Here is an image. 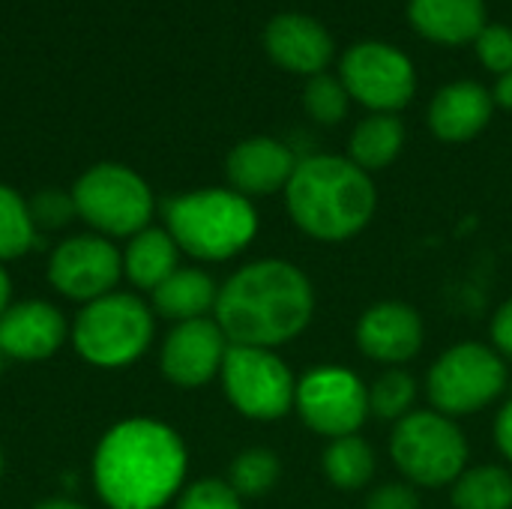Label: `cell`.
Returning a JSON list of instances; mask_svg holds the SVG:
<instances>
[{
  "label": "cell",
  "mask_w": 512,
  "mask_h": 509,
  "mask_svg": "<svg viewBox=\"0 0 512 509\" xmlns=\"http://www.w3.org/2000/svg\"><path fill=\"white\" fill-rule=\"evenodd\" d=\"M183 438L147 417L111 426L93 453V486L108 509H162L186 480Z\"/></svg>",
  "instance_id": "cell-1"
},
{
  "label": "cell",
  "mask_w": 512,
  "mask_h": 509,
  "mask_svg": "<svg viewBox=\"0 0 512 509\" xmlns=\"http://www.w3.org/2000/svg\"><path fill=\"white\" fill-rule=\"evenodd\" d=\"M315 312V294L300 267L264 258L240 267L216 297V324L231 345L279 348L297 339Z\"/></svg>",
  "instance_id": "cell-2"
},
{
  "label": "cell",
  "mask_w": 512,
  "mask_h": 509,
  "mask_svg": "<svg viewBox=\"0 0 512 509\" xmlns=\"http://www.w3.org/2000/svg\"><path fill=\"white\" fill-rule=\"evenodd\" d=\"M285 204L300 231L339 243L369 225L378 195L369 174L351 159L309 156L297 162L285 186Z\"/></svg>",
  "instance_id": "cell-3"
},
{
  "label": "cell",
  "mask_w": 512,
  "mask_h": 509,
  "mask_svg": "<svg viewBox=\"0 0 512 509\" xmlns=\"http://www.w3.org/2000/svg\"><path fill=\"white\" fill-rule=\"evenodd\" d=\"M165 231L177 249L198 261H228L243 252L255 231L258 213L234 189H198L165 201Z\"/></svg>",
  "instance_id": "cell-4"
},
{
  "label": "cell",
  "mask_w": 512,
  "mask_h": 509,
  "mask_svg": "<svg viewBox=\"0 0 512 509\" xmlns=\"http://www.w3.org/2000/svg\"><path fill=\"white\" fill-rule=\"evenodd\" d=\"M153 309L129 291H111L84 303L72 321L78 357L96 369H126L153 342Z\"/></svg>",
  "instance_id": "cell-5"
},
{
  "label": "cell",
  "mask_w": 512,
  "mask_h": 509,
  "mask_svg": "<svg viewBox=\"0 0 512 509\" xmlns=\"http://www.w3.org/2000/svg\"><path fill=\"white\" fill-rule=\"evenodd\" d=\"M78 219L99 237H135L150 228L156 201L150 186L126 165L102 162L87 168L72 186Z\"/></svg>",
  "instance_id": "cell-6"
},
{
  "label": "cell",
  "mask_w": 512,
  "mask_h": 509,
  "mask_svg": "<svg viewBox=\"0 0 512 509\" xmlns=\"http://www.w3.org/2000/svg\"><path fill=\"white\" fill-rule=\"evenodd\" d=\"M390 453L405 480L438 489L465 474L468 441L450 417L438 411H411L396 423Z\"/></svg>",
  "instance_id": "cell-7"
},
{
  "label": "cell",
  "mask_w": 512,
  "mask_h": 509,
  "mask_svg": "<svg viewBox=\"0 0 512 509\" xmlns=\"http://www.w3.org/2000/svg\"><path fill=\"white\" fill-rule=\"evenodd\" d=\"M507 387L504 360L477 342L450 348L429 372V399L444 417H468L495 402Z\"/></svg>",
  "instance_id": "cell-8"
},
{
  "label": "cell",
  "mask_w": 512,
  "mask_h": 509,
  "mask_svg": "<svg viewBox=\"0 0 512 509\" xmlns=\"http://www.w3.org/2000/svg\"><path fill=\"white\" fill-rule=\"evenodd\" d=\"M219 375L228 402L249 420H282L294 408L297 381L291 369L267 348L231 345Z\"/></svg>",
  "instance_id": "cell-9"
},
{
  "label": "cell",
  "mask_w": 512,
  "mask_h": 509,
  "mask_svg": "<svg viewBox=\"0 0 512 509\" xmlns=\"http://www.w3.org/2000/svg\"><path fill=\"white\" fill-rule=\"evenodd\" d=\"M339 72L348 96L378 114H393L405 108L417 90V72L411 60L399 48L384 42H357L354 48H348Z\"/></svg>",
  "instance_id": "cell-10"
},
{
  "label": "cell",
  "mask_w": 512,
  "mask_h": 509,
  "mask_svg": "<svg viewBox=\"0 0 512 509\" xmlns=\"http://www.w3.org/2000/svg\"><path fill=\"white\" fill-rule=\"evenodd\" d=\"M303 423L336 441L345 435H357V429L369 417V390L363 381L339 366H321L303 375L297 384V399H294Z\"/></svg>",
  "instance_id": "cell-11"
},
{
  "label": "cell",
  "mask_w": 512,
  "mask_h": 509,
  "mask_svg": "<svg viewBox=\"0 0 512 509\" xmlns=\"http://www.w3.org/2000/svg\"><path fill=\"white\" fill-rule=\"evenodd\" d=\"M123 276V255L108 237L75 234L63 240L48 258V282L57 294L75 303H93L111 291Z\"/></svg>",
  "instance_id": "cell-12"
},
{
  "label": "cell",
  "mask_w": 512,
  "mask_h": 509,
  "mask_svg": "<svg viewBox=\"0 0 512 509\" xmlns=\"http://www.w3.org/2000/svg\"><path fill=\"white\" fill-rule=\"evenodd\" d=\"M228 348L231 342L225 339L216 318L183 321L165 336L159 366H162V375L174 387L195 390V387L210 384L222 372Z\"/></svg>",
  "instance_id": "cell-13"
},
{
  "label": "cell",
  "mask_w": 512,
  "mask_h": 509,
  "mask_svg": "<svg viewBox=\"0 0 512 509\" xmlns=\"http://www.w3.org/2000/svg\"><path fill=\"white\" fill-rule=\"evenodd\" d=\"M69 336L66 315L45 300L9 303L0 315V351L6 360L39 363L54 357Z\"/></svg>",
  "instance_id": "cell-14"
},
{
  "label": "cell",
  "mask_w": 512,
  "mask_h": 509,
  "mask_svg": "<svg viewBox=\"0 0 512 509\" xmlns=\"http://www.w3.org/2000/svg\"><path fill=\"white\" fill-rule=\"evenodd\" d=\"M357 345L366 357L396 366L423 348V318L408 303H378L357 324Z\"/></svg>",
  "instance_id": "cell-15"
},
{
  "label": "cell",
  "mask_w": 512,
  "mask_h": 509,
  "mask_svg": "<svg viewBox=\"0 0 512 509\" xmlns=\"http://www.w3.org/2000/svg\"><path fill=\"white\" fill-rule=\"evenodd\" d=\"M264 48L273 63L297 75H321L333 60V39L327 27L300 12L276 15L264 30Z\"/></svg>",
  "instance_id": "cell-16"
},
{
  "label": "cell",
  "mask_w": 512,
  "mask_h": 509,
  "mask_svg": "<svg viewBox=\"0 0 512 509\" xmlns=\"http://www.w3.org/2000/svg\"><path fill=\"white\" fill-rule=\"evenodd\" d=\"M294 168H297V159H294L291 147H285L276 138L240 141L225 159L228 180H231L234 192H240L243 198L273 195V192L285 189Z\"/></svg>",
  "instance_id": "cell-17"
},
{
  "label": "cell",
  "mask_w": 512,
  "mask_h": 509,
  "mask_svg": "<svg viewBox=\"0 0 512 509\" xmlns=\"http://www.w3.org/2000/svg\"><path fill=\"white\" fill-rule=\"evenodd\" d=\"M495 96L477 81H456L435 93L429 105V129L450 144L471 141L492 120Z\"/></svg>",
  "instance_id": "cell-18"
},
{
  "label": "cell",
  "mask_w": 512,
  "mask_h": 509,
  "mask_svg": "<svg viewBox=\"0 0 512 509\" xmlns=\"http://www.w3.org/2000/svg\"><path fill=\"white\" fill-rule=\"evenodd\" d=\"M408 21L429 42L465 45L474 42L486 27V3L483 0H411Z\"/></svg>",
  "instance_id": "cell-19"
},
{
  "label": "cell",
  "mask_w": 512,
  "mask_h": 509,
  "mask_svg": "<svg viewBox=\"0 0 512 509\" xmlns=\"http://www.w3.org/2000/svg\"><path fill=\"white\" fill-rule=\"evenodd\" d=\"M150 297L156 315L183 324V321L207 318V312L216 309L219 285L198 267H177L156 291H150Z\"/></svg>",
  "instance_id": "cell-20"
},
{
  "label": "cell",
  "mask_w": 512,
  "mask_h": 509,
  "mask_svg": "<svg viewBox=\"0 0 512 509\" xmlns=\"http://www.w3.org/2000/svg\"><path fill=\"white\" fill-rule=\"evenodd\" d=\"M123 255V276L141 288V291H156L180 264V249L174 237L165 228H144L141 234L129 237Z\"/></svg>",
  "instance_id": "cell-21"
},
{
  "label": "cell",
  "mask_w": 512,
  "mask_h": 509,
  "mask_svg": "<svg viewBox=\"0 0 512 509\" xmlns=\"http://www.w3.org/2000/svg\"><path fill=\"white\" fill-rule=\"evenodd\" d=\"M405 144V126L396 114H372L351 135V162L366 174L387 168Z\"/></svg>",
  "instance_id": "cell-22"
},
{
  "label": "cell",
  "mask_w": 512,
  "mask_h": 509,
  "mask_svg": "<svg viewBox=\"0 0 512 509\" xmlns=\"http://www.w3.org/2000/svg\"><path fill=\"white\" fill-rule=\"evenodd\" d=\"M324 474L336 489L357 492L375 474V453L360 435H345L330 441L324 453Z\"/></svg>",
  "instance_id": "cell-23"
},
{
  "label": "cell",
  "mask_w": 512,
  "mask_h": 509,
  "mask_svg": "<svg viewBox=\"0 0 512 509\" xmlns=\"http://www.w3.org/2000/svg\"><path fill=\"white\" fill-rule=\"evenodd\" d=\"M456 509H512V474L498 465L465 471L453 483Z\"/></svg>",
  "instance_id": "cell-24"
},
{
  "label": "cell",
  "mask_w": 512,
  "mask_h": 509,
  "mask_svg": "<svg viewBox=\"0 0 512 509\" xmlns=\"http://www.w3.org/2000/svg\"><path fill=\"white\" fill-rule=\"evenodd\" d=\"M39 240V231L30 219L27 201L12 189L0 183V264L15 261L27 255Z\"/></svg>",
  "instance_id": "cell-25"
},
{
  "label": "cell",
  "mask_w": 512,
  "mask_h": 509,
  "mask_svg": "<svg viewBox=\"0 0 512 509\" xmlns=\"http://www.w3.org/2000/svg\"><path fill=\"white\" fill-rule=\"evenodd\" d=\"M279 456L273 450L264 447H252L243 450L228 471V486L240 495V498H261L267 495L276 483H279Z\"/></svg>",
  "instance_id": "cell-26"
},
{
  "label": "cell",
  "mask_w": 512,
  "mask_h": 509,
  "mask_svg": "<svg viewBox=\"0 0 512 509\" xmlns=\"http://www.w3.org/2000/svg\"><path fill=\"white\" fill-rule=\"evenodd\" d=\"M414 399H417V381L402 369H390L372 384L369 411L381 420H405L414 408Z\"/></svg>",
  "instance_id": "cell-27"
},
{
  "label": "cell",
  "mask_w": 512,
  "mask_h": 509,
  "mask_svg": "<svg viewBox=\"0 0 512 509\" xmlns=\"http://www.w3.org/2000/svg\"><path fill=\"white\" fill-rule=\"evenodd\" d=\"M348 90L342 84V78L333 75H312L306 90H303V105L309 111V117L321 126H336L345 114H348Z\"/></svg>",
  "instance_id": "cell-28"
},
{
  "label": "cell",
  "mask_w": 512,
  "mask_h": 509,
  "mask_svg": "<svg viewBox=\"0 0 512 509\" xmlns=\"http://www.w3.org/2000/svg\"><path fill=\"white\" fill-rule=\"evenodd\" d=\"M30 219L36 225V231H57L63 228L69 219H75V201H72V192H60V189H42L36 192L30 201Z\"/></svg>",
  "instance_id": "cell-29"
},
{
  "label": "cell",
  "mask_w": 512,
  "mask_h": 509,
  "mask_svg": "<svg viewBox=\"0 0 512 509\" xmlns=\"http://www.w3.org/2000/svg\"><path fill=\"white\" fill-rule=\"evenodd\" d=\"M477 42V57L489 72H510L512 69V30L504 24H486L480 30Z\"/></svg>",
  "instance_id": "cell-30"
},
{
  "label": "cell",
  "mask_w": 512,
  "mask_h": 509,
  "mask_svg": "<svg viewBox=\"0 0 512 509\" xmlns=\"http://www.w3.org/2000/svg\"><path fill=\"white\" fill-rule=\"evenodd\" d=\"M177 509H243V504L225 480H198L180 495Z\"/></svg>",
  "instance_id": "cell-31"
},
{
  "label": "cell",
  "mask_w": 512,
  "mask_h": 509,
  "mask_svg": "<svg viewBox=\"0 0 512 509\" xmlns=\"http://www.w3.org/2000/svg\"><path fill=\"white\" fill-rule=\"evenodd\" d=\"M366 509H420V498L408 483H384L369 495Z\"/></svg>",
  "instance_id": "cell-32"
},
{
  "label": "cell",
  "mask_w": 512,
  "mask_h": 509,
  "mask_svg": "<svg viewBox=\"0 0 512 509\" xmlns=\"http://www.w3.org/2000/svg\"><path fill=\"white\" fill-rule=\"evenodd\" d=\"M492 339H495V348H498L501 354L512 357V300H507V303L495 312Z\"/></svg>",
  "instance_id": "cell-33"
},
{
  "label": "cell",
  "mask_w": 512,
  "mask_h": 509,
  "mask_svg": "<svg viewBox=\"0 0 512 509\" xmlns=\"http://www.w3.org/2000/svg\"><path fill=\"white\" fill-rule=\"evenodd\" d=\"M495 441L501 447V453L512 462V402L504 405V411L498 414V423H495Z\"/></svg>",
  "instance_id": "cell-34"
},
{
  "label": "cell",
  "mask_w": 512,
  "mask_h": 509,
  "mask_svg": "<svg viewBox=\"0 0 512 509\" xmlns=\"http://www.w3.org/2000/svg\"><path fill=\"white\" fill-rule=\"evenodd\" d=\"M495 102H498L501 108L512 111V69L498 78V84H495Z\"/></svg>",
  "instance_id": "cell-35"
},
{
  "label": "cell",
  "mask_w": 512,
  "mask_h": 509,
  "mask_svg": "<svg viewBox=\"0 0 512 509\" xmlns=\"http://www.w3.org/2000/svg\"><path fill=\"white\" fill-rule=\"evenodd\" d=\"M9 297H12V282H9V276H6V270L0 264V315L9 309Z\"/></svg>",
  "instance_id": "cell-36"
},
{
  "label": "cell",
  "mask_w": 512,
  "mask_h": 509,
  "mask_svg": "<svg viewBox=\"0 0 512 509\" xmlns=\"http://www.w3.org/2000/svg\"><path fill=\"white\" fill-rule=\"evenodd\" d=\"M33 509H87V507H81L78 501H69V498H51V501L36 504Z\"/></svg>",
  "instance_id": "cell-37"
},
{
  "label": "cell",
  "mask_w": 512,
  "mask_h": 509,
  "mask_svg": "<svg viewBox=\"0 0 512 509\" xmlns=\"http://www.w3.org/2000/svg\"><path fill=\"white\" fill-rule=\"evenodd\" d=\"M3 366H6V357H3V351H0V375H3Z\"/></svg>",
  "instance_id": "cell-38"
},
{
  "label": "cell",
  "mask_w": 512,
  "mask_h": 509,
  "mask_svg": "<svg viewBox=\"0 0 512 509\" xmlns=\"http://www.w3.org/2000/svg\"><path fill=\"white\" fill-rule=\"evenodd\" d=\"M3 465H6V459H3V450H0V477H3Z\"/></svg>",
  "instance_id": "cell-39"
}]
</instances>
